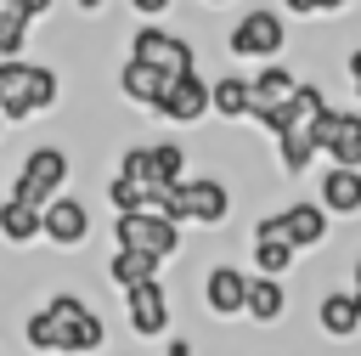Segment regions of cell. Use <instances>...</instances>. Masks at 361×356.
I'll use <instances>...</instances> for the list:
<instances>
[{
  "mask_svg": "<svg viewBox=\"0 0 361 356\" xmlns=\"http://www.w3.org/2000/svg\"><path fill=\"white\" fill-rule=\"evenodd\" d=\"M62 102V73L34 57H0V113L6 124H28Z\"/></svg>",
  "mask_w": 361,
  "mask_h": 356,
  "instance_id": "1",
  "label": "cell"
},
{
  "mask_svg": "<svg viewBox=\"0 0 361 356\" xmlns=\"http://www.w3.org/2000/svg\"><path fill=\"white\" fill-rule=\"evenodd\" d=\"M288 51V11L282 6H248L226 28V57L237 62H276Z\"/></svg>",
  "mask_w": 361,
  "mask_h": 356,
  "instance_id": "2",
  "label": "cell"
},
{
  "mask_svg": "<svg viewBox=\"0 0 361 356\" xmlns=\"http://www.w3.org/2000/svg\"><path fill=\"white\" fill-rule=\"evenodd\" d=\"M51 322H56V356H96L107 345V322L79 299V294H51L45 299Z\"/></svg>",
  "mask_w": 361,
  "mask_h": 356,
  "instance_id": "3",
  "label": "cell"
},
{
  "mask_svg": "<svg viewBox=\"0 0 361 356\" xmlns=\"http://www.w3.org/2000/svg\"><path fill=\"white\" fill-rule=\"evenodd\" d=\"M68 170H73V164H68V147H56V141H39V147H28V153H23L11 192L45 209L56 192H68Z\"/></svg>",
  "mask_w": 361,
  "mask_h": 356,
  "instance_id": "4",
  "label": "cell"
},
{
  "mask_svg": "<svg viewBox=\"0 0 361 356\" xmlns=\"http://www.w3.org/2000/svg\"><path fill=\"white\" fill-rule=\"evenodd\" d=\"M164 215L180 220V226H220V220L231 215V192H226V181H214V175H186V181L169 192Z\"/></svg>",
  "mask_w": 361,
  "mask_h": 356,
  "instance_id": "5",
  "label": "cell"
},
{
  "mask_svg": "<svg viewBox=\"0 0 361 356\" xmlns=\"http://www.w3.org/2000/svg\"><path fill=\"white\" fill-rule=\"evenodd\" d=\"M113 243L175 260L180 254V220H169L164 209H130V215H113Z\"/></svg>",
  "mask_w": 361,
  "mask_h": 356,
  "instance_id": "6",
  "label": "cell"
},
{
  "mask_svg": "<svg viewBox=\"0 0 361 356\" xmlns=\"http://www.w3.org/2000/svg\"><path fill=\"white\" fill-rule=\"evenodd\" d=\"M130 57H141V62H152V68H164V73H186V68H197V45H192L186 34L152 23V17L130 34Z\"/></svg>",
  "mask_w": 361,
  "mask_h": 356,
  "instance_id": "7",
  "label": "cell"
},
{
  "mask_svg": "<svg viewBox=\"0 0 361 356\" xmlns=\"http://www.w3.org/2000/svg\"><path fill=\"white\" fill-rule=\"evenodd\" d=\"M209 113H214V96H209V79H203L197 68L175 73L169 90H164L158 107H152V119H164V124H203Z\"/></svg>",
  "mask_w": 361,
  "mask_h": 356,
  "instance_id": "8",
  "label": "cell"
},
{
  "mask_svg": "<svg viewBox=\"0 0 361 356\" xmlns=\"http://www.w3.org/2000/svg\"><path fill=\"white\" fill-rule=\"evenodd\" d=\"M316 147L327 164H355L361 170V107H327L316 119Z\"/></svg>",
  "mask_w": 361,
  "mask_h": 356,
  "instance_id": "9",
  "label": "cell"
},
{
  "mask_svg": "<svg viewBox=\"0 0 361 356\" xmlns=\"http://www.w3.org/2000/svg\"><path fill=\"white\" fill-rule=\"evenodd\" d=\"M248 254H254V271H265V277H288V271H293L299 249H293V237L282 232V215H259V220H254Z\"/></svg>",
  "mask_w": 361,
  "mask_h": 356,
  "instance_id": "10",
  "label": "cell"
},
{
  "mask_svg": "<svg viewBox=\"0 0 361 356\" xmlns=\"http://www.w3.org/2000/svg\"><path fill=\"white\" fill-rule=\"evenodd\" d=\"M90 237V203L73 198V192H56L45 203V243L51 249H79Z\"/></svg>",
  "mask_w": 361,
  "mask_h": 356,
  "instance_id": "11",
  "label": "cell"
},
{
  "mask_svg": "<svg viewBox=\"0 0 361 356\" xmlns=\"http://www.w3.org/2000/svg\"><path fill=\"white\" fill-rule=\"evenodd\" d=\"M124 316H130V328L141 339H164L169 333V294H164V283L152 277V283L124 288Z\"/></svg>",
  "mask_w": 361,
  "mask_h": 356,
  "instance_id": "12",
  "label": "cell"
},
{
  "mask_svg": "<svg viewBox=\"0 0 361 356\" xmlns=\"http://www.w3.org/2000/svg\"><path fill=\"white\" fill-rule=\"evenodd\" d=\"M248 271H237V266H209L203 271V305L214 311V316H248Z\"/></svg>",
  "mask_w": 361,
  "mask_h": 356,
  "instance_id": "13",
  "label": "cell"
},
{
  "mask_svg": "<svg viewBox=\"0 0 361 356\" xmlns=\"http://www.w3.org/2000/svg\"><path fill=\"white\" fill-rule=\"evenodd\" d=\"M299 85H305V79H299L293 68H282V57H276V62H259V68H254V113H248V119H254V124H259V119H271L276 107H288V102H293V90H299Z\"/></svg>",
  "mask_w": 361,
  "mask_h": 356,
  "instance_id": "14",
  "label": "cell"
},
{
  "mask_svg": "<svg viewBox=\"0 0 361 356\" xmlns=\"http://www.w3.org/2000/svg\"><path fill=\"white\" fill-rule=\"evenodd\" d=\"M276 215H282V232L293 237V249H299V254L327 243V220H333V215H327V203H322V198H293V203H288V209H276Z\"/></svg>",
  "mask_w": 361,
  "mask_h": 356,
  "instance_id": "15",
  "label": "cell"
},
{
  "mask_svg": "<svg viewBox=\"0 0 361 356\" xmlns=\"http://www.w3.org/2000/svg\"><path fill=\"white\" fill-rule=\"evenodd\" d=\"M169 79L175 73H164V68H152V62H141V57H124L118 62V96L124 102H135V107H158V96L169 90Z\"/></svg>",
  "mask_w": 361,
  "mask_h": 356,
  "instance_id": "16",
  "label": "cell"
},
{
  "mask_svg": "<svg viewBox=\"0 0 361 356\" xmlns=\"http://www.w3.org/2000/svg\"><path fill=\"white\" fill-rule=\"evenodd\" d=\"M39 237H45V209L28 203V198H17V192H6V198H0V243L28 249V243H39Z\"/></svg>",
  "mask_w": 361,
  "mask_h": 356,
  "instance_id": "17",
  "label": "cell"
},
{
  "mask_svg": "<svg viewBox=\"0 0 361 356\" xmlns=\"http://www.w3.org/2000/svg\"><path fill=\"white\" fill-rule=\"evenodd\" d=\"M316 198H322V203H327V215H338V220L361 215V170H355V164H327V170H322V186H316Z\"/></svg>",
  "mask_w": 361,
  "mask_h": 356,
  "instance_id": "18",
  "label": "cell"
},
{
  "mask_svg": "<svg viewBox=\"0 0 361 356\" xmlns=\"http://www.w3.org/2000/svg\"><path fill=\"white\" fill-rule=\"evenodd\" d=\"M209 96H214V119H226V124H243L248 113H254V73H220V79H209Z\"/></svg>",
  "mask_w": 361,
  "mask_h": 356,
  "instance_id": "19",
  "label": "cell"
},
{
  "mask_svg": "<svg viewBox=\"0 0 361 356\" xmlns=\"http://www.w3.org/2000/svg\"><path fill=\"white\" fill-rule=\"evenodd\" d=\"M316 322H322L327 339H355V333H361V294H355V288H333V294H322Z\"/></svg>",
  "mask_w": 361,
  "mask_h": 356,
  "instance_id": "20",
  "label": "cell"
},
{
  "mask_svg": "<svg viewBox=\"0 0 361 356\" xmlns=\"http://www.w3.org/2000/svg\"><path fill=\"white\" fill-rule=\"evenodd\" d=\"M158 254H147V249H118L113 243V254H107V277L118 283V288H135V283H152L158 277Z\"/></svg>",
  "mask_w": 361,
  "mask_h": 356,
  "instance_id": "21",
  "label": "cell"
},
{
  "mask_svg": "<svg viewBox=\"0 0 361 356\" xmlns=\"http://www.w3.org/2000/svg\"><path fill=\"white\" fill-rule=\"evenodd\" d=\"M282 311H288V288H282V277L254 271V283H248V316H254L259 328H271Z\"/></svg>",
  "mask_w": 361,
  "mask_h": 356,
  "instance_id": "22",
  "label": "cell"
},
{
  "mask_svg": "<svg viewBox=\"0 0 361 356\" xmlns=\"http://www.w3.org/2000/svg\"><path fill=\"white\" fill-rule=\"evenodd\" d=\"M310 158H322L316 130H282V136H276V164H282V175H305Z\"/></svg>",
  "mask_w": 361,
  "mask_h": 356,
  "instance_id": "23",
  "label": "cell"
},
{
  "mask_svg": "<svg viewBox=\"0 0 361 356\" xmlns=\"http://www.w3.org/2000/svg\"><path fill=\"white\" fill-rule=\"evenodd\" d=\"M23 345H28L34 356H56V322H51V311H45V305L23 322Z\"/></svg>",
  "mask_w": 361,
  "mask_h": 356,
  "instance_id": "24",
  "label": "cell"
},
{
  "mask_svg": "<svg viewBox=\"0 0 361 356\" xmlns=\"http://www.w3.org/2000/svg\"><path fill=\"white\" fill-rule=\"evenodd\" d=\"M28 28H34V17L0 11V57H23V51H28Z\"/></svg>",
  "mask_w": 361,
  "mask_h": 356,
  "instance_id": "25",
  "label": "cell"
},
{
  "mask_svg": "<svg viewBox=\"0 0 361 356\" xmlns=\"http://www.w3.org/2000/svg\"><path fill=\"white\" fill-rule=\"evenodd\" d=\"M124 6H130L135 17H152V23H158V17H169V6H175V0H124Z\"/></svg>",
  "mask_w": 361,
  "mask_h": 356,
  "instance_id": "26",
  "label": "cell"
},
{
  "mask_svg": "<svg viewBox=\"0 0 361 356\" xmlns=\"http://www.w3.org/2000/svg\"><path fill=\"white\" fill-rule=\"evenodd\" d=\"M288 17H322V0H282Z\"/></svg>",
  "mask_w": 361,
  "mask_h": 356,
  "instance_id": "27",
  "label": "cell"
},
{
  "mask_svg": "<svg viewBox=\"0 0 361 356\" xmlns=\"http://www.w3.org/2000/svg\"><path fill=\"white\" fill-rule=\"evenodd\" d=\"M344 73H350V85H355V90H361V45H355V51H350V57H344Z\"/></svg>",
  "mask_w": 361,
  "mask_h": 356,
  "instance_id": "28",
  "label": "cell"
},
{
  "mask_svg": "<svg viewBox=\"0 0 361 356\" xmlns=\"http://www.w3.org/2000/svg\"><path fill=\"white\" fill-rule=\"evenodd\" d=\"M355 0H322V17H338V11H350Z\"/></svg>",
  "mask_w": 361,
  "mask_h": 356,
  "instance_id": "29",
  "label": "cell"
},
{
  "mask_svg": "<svg viewBox=\"0 0 361 356\" xmlns=\"http://www.w3.org/2000/svg\"><path fill=\"white\" fill-rule=\"evenodd\" d=\"M73 6H79V11H85V17H96V11H102V6H107V0H73Z\"/></svg>",
  "mask_w": 361,
  "mask_h": 356,
  "instance_id": "30",
  "label": "cell"
},
{
  "mask_svg": "<svg viewBox=\"0 0 361 356\" xmlns=\"http://www.w3.org/2000/svg\"><path fill=\"white\" fill-rule=\"evenodd\" d=\"M169 356H192V345L186 339H169Z\"/></svg>",
  "mask_w": 361,
  "mask_h": 356,
  "instance_id": "31",
  "label": "cell"
},
{
  "mask_svg": "<svg viewBox=\"0 0 361 356\" xmlns=\"http://www.w3.org/2000/svg\"><path fill=\"white\" fill-rule=\"evenodd\" d=\"M350 288L361 294V254H355V271H350Z\"/></svg>",
  "mask_w": 361,
  "mask_h": 356,
  "instance_id": "32",
  "label": "cell"
},
{
  "mask_svg": "<svg viewBox=\"0 0 361 356\" xmlns=\"http://www.w3.org/2000/svg\"><path fill=\"white\" fill-rule=\"evenodd\" d=\"M203 6H231V0H203Z\"/></svg>",
  "mask_w": 361,
  "mask_h": 356,
  "instance_id": "33",
  "label": "cell"
},
{
  "mask_svg": "<svg viewBox=\"0 0 361 356\" xmlns=\"http://www.w3.org/2000/svg\"><path fill=\"white\" fill-rule=\"evenodd\" d=\"M0 136H6V113H0Z\"/></svg>",
  "mask_w": 361,
  "mask_h": 356,
  "instance_id": "34",
  "label": "cell"
},
{
  "mask_svg": "<svg viewBox=\"0 0 361 356\" xmlns=\"http://www.w3.org/2000/svg\"><path fill=\"white\" fill-rule=\"evenodd\" d=\"M355 107H361V90H355Z\"/></svg>",
  "mask_w": 361,
  "mask_h": 356,
  "instance_id": "35",
  "label": "cell"
}]
</instances>
